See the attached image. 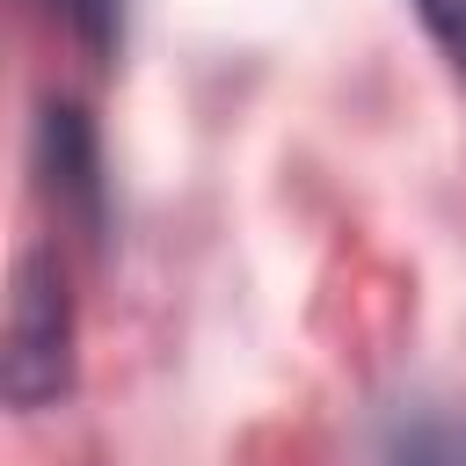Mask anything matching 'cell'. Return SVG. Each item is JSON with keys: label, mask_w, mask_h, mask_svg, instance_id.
I'll list each match as a JSON object with an SVG mask.
<instances>
[{"label": "cell", "mask_w": 466, "mask_h": 466, "mask_svg": "<svg viewBox=\"0 0 466 466\" xmlns=\"http://www.w3.org/2000/svg\"><path fill=\"white\" fill-rule=\"evenodd\" d=\"M415 15L430 29V44L444 51V66L466 80V0H415Z\"/></svg>", "instance_id": "277c9868"}, {"label": "cell", "mask_w": 466, "mask_h": 466, "mask_svg": "<svg viewBox=\"0 0 466 466\" xmlns=\"http://www.w3.org/2000/svg\"><path fill=\"white\" fill-rule=\"evenodd\" d=\"M0 386H7V400L22 415L73 393V291H66V269L51 255H29L22 277H15Z\"/></svg>", "instance_id": "6da1fadb"}, {"label": "cell", "mask_w": 466, "mask_h": 466, "mask_svg": "<svg viewBox=\"0 0 466 466\" xmlns=\"http://www.w3.org/2000/svg\"><path fill=\"white\" fill-rule=\"evenodd\" d=\"M36 175H44V197L80 233H102V153H95V124H87L80 102H44V116H36Z\"/></svg>", "instance_id": "7a4b0ae2"}, {"label": "cell", "mask_w": 466, "mask_h": 466, "mask_svg": "<svg viewBox=\"0 0 466 466\" xmlns=\"http://www.w3.org/2000/svg\"><path fill=\"white\" fill-rule=\"evenodd\" d=\"M51 22L87 51V58H109L116 36H124V0H44Z\"/></svg>", "instance_id": "3957f363"}]
</instances>
